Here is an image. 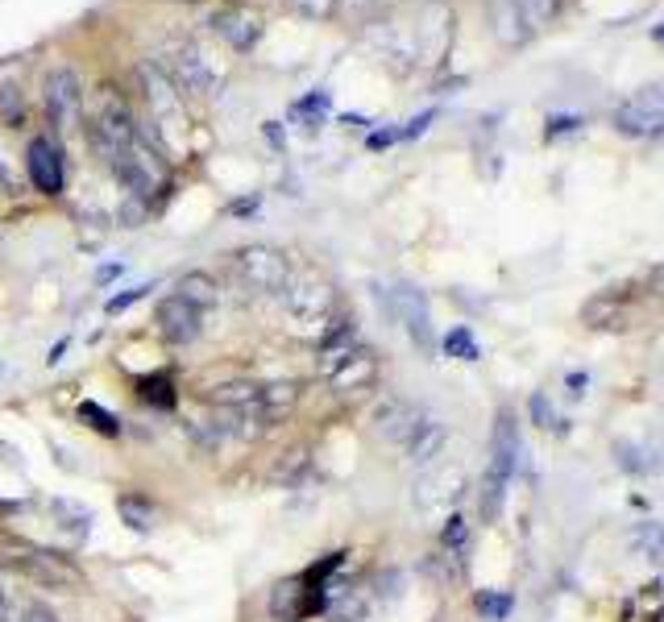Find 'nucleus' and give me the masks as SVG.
I'll list each match as a JSON object with an SVG mask.
<instances>
[{"label":"nucleus","instance_id":"obj_1","mask_svg":"<svg viewBox=\"0 0 664 622\" xmlns=\"http://www.w3.org/2000/svg\"><path fill=\"white\" fill-rule=\"evenodd\" d=\"M137 88H142V100L154 117V133L166 150H171V133L187 129V112H183V92L179 83L171 79V71L158 67L154 59H142L137 63Z\"/></svg>","mask_w":664,"mask_h":622},{"label":"nucleus","instance_id":"obj_2","mask_svg":"<svg viewBox=\"0 0 664 622\" xmlns=\"http://www.w3.org/2000/svg\"><path fill=\"white\" fill-rule=\"evenodd\" d=\"M233 270H237V278L245 282V287L258 291V295H283L287 282H291L287 253L274 249V245H262V241L233 249Z\"/></svg>","mask_w":664,"mask_h":622},{"label":"nucleus","instance_id":"obj_3","mask_svg":"<svg viewBox=\"0 0 664 622\" xmlns=\"http://www.w3.org/2000/svg\"><path fill=\"white\" fill-rule=\"evenodd\" d=\"M9 564L30 581L46 585V589H83V573L67 552H54V548H42V544H17L9 552Z\"/></svg>","mask_w":664,"mask_h":622},{"label":"nucleus","instance_id":"obj_4","mask_svg":"<svg viewBox=\"0 0 664 622\" xmlns=\"http://www.w3.org/2000/svg\"><path fill=\"white\" fill-rule=\"evenodd\" d=\"M42 104L46 121L59 133H75L83 125V79L75 67H54L42 79Z\"/></svg>","mask_w":664,"mask_h":622},{"label":"nucleus","instance_id":"obj_5","mask_svg":"<svg viewBox=\"0 0 664 622\" xmlns=\"http://www.w3.org/2000/svg\"><path fill=\"white\" fill-rule=\"evenodd\" d=\"M386 307H391V316L407 328L411 345L420 349L424 357H432L436 341H432V311H428V295L420 287H411V282H395L391 291H386Z\"/></svg>","mask_w":664,"mask_h":622},{"label":"nucleus","instance_id":"obj_6","mask_svg":"<svg viewBox=\"0 0 664 622\" xmlns=\"http://www.w3.org/2000/svg\"><path fill=\"white\" fill-rule=\"evenodd\" d=\"M615 129L623 137H664V88H644L615 108Z\"/></svg>","mask_w":664,"mask_h":622},{"label":"nucleus","instance_id":"obj_7","mask_svg":"<svg viewBox=\"0 0 664 622\" xmlns=\"http://www.w3.org/2000/svg\"><path fill=\"white\" fill-rule=\"evenodd\" d=\"M25 179L38 195H63L67 187V162H63V150L54 137H30L25 146Z\"/></svg>","mask_w":664,"mask_h":622},{"label":"nucleus","instance_id":"obj_8","mask_svg":"<svg viewBox=\"0 0 664 622\" xmlns=\"http://www.w3.org/2000/svg\"><path fill=\"white\" fill-rule=\"evenodd\" d=\"M208 25H212V34H216L220 42H229L237 54H249V50L262 42V34H266L262 13L249 9V5H220V9L208 17Z\"/></svg>","mask_w":664,"mask_h":622},{"label":"nucleus","instance_id":"obj_9","mask_svg":"<svg viewBox=\"0 0 664 622\" xmlns=\"http://www.w3.org/2000/svg\"><path fill=\"white\" fill-rule=\"evenodd\" d=\"M154 328H158V336L166 345H175V349H183V345H191V341H200V332H204V311H196L187 299H179V295H166V299H158V307H154Z\"/></svg>","mask_w":664,"mask_h":622},{"label":"nucleus","instance_id":"obj_10","mask_svg":"<svg viewBox=\"0 0 664 622\" xmlns=\"http://www.w3.org/2000/svg\"><path fill=\"white\" fill-rule=\"evenodd\" d=\"M519 452H523V444H519V419H515L511 407H498L494 428H490V465H486V473H494L498 482L511 486V477L519 469Z\"/></svg>","mask_w":664,"mask_h":622},{"label":"nucleus","instance_id":"obj_11","mask_svg":"<svg viewBox=\"0 0 664 622\" xmlns=\"http://www.w3.org/2000/svg\"><path fill=\"white\" fill-rule=\"evenodd\" d=\"M378 382V353L366 345H353L341 357L328 361V386L337 394H353V390H366Z\"/></svg>","mask_w":664,"mask_h":622},{"label":"nucleus","instance_id":"obj_12","mask_svg":"<svg viewBox=\"0 0 664 622\" xmlns=\"http://www.w3.org/2000/svg\"><path fill=\"white\" fill-rule=\"evenodd\" d=\"M428 415L415 407L411 399H399V394H386V399L374 407V432L386 440V444H407L415 436V428H420Z\"/></svg>","mask_w":664,"mask_h":622},{"label":"nucleus","instance_id":"obj_13","mask_svg":"<svg viewBox=\"0 0 664 622\" xmlns=\"http://www.w3.org/2000/svg\"><path fill=\"white\" fill-rule=\"evenodd\" d=\"M465 490H469V482L457 465H436L415 482V506L420 511H445V506H457V498Z\"/></svg>","mask_w":664,"mask_h":622},{"label":"nucleus","instance_id":"obj_14","mask_svg":"<svg viewBox=\"0 0 664 622\" xmlns=\"http://www.w3.org/2000/svg\"><path fill=\"white\" fill-rule=\"evenodd\" d=\"M287 311L299 320V324H328L332 320V287L328 282H316V278H299V282H287Z\"/></svg>","mask_w":664,"mask_h":622},{"label":"nucleus","instance_id":"obj_15","mask_svg":"<svg viewBox=\"0 0 664 622\" xmlns=\"http://www.w3.org/2000/svg\"><path fill=\"white\" fill-rule=\"evenodd\" d=\"M175 83H179V92L187 96H212L216 92V71L208 67V59H204V54L196 50V46H179L175 50V75H171Z\"/></svg>","mask_w":664,"mask_h":622},{"label":"nucleus","instance_id":"obj_16","mask_svg":"<svg viewBox=\"0 0 664 622\" xmlns=\"http://www.w3.org/2000/svg\"><path fill=\"white\" fill-rule=\"evenodd\" d=\"M299 403V382H262L258 399H254V415L262 419V428H274L283 423Z\"/></svg>","mask_w":664,"mask_h":622},{"label":"nucleus","instance_id":"obj_17","mask_svg":"<svg viewBox=\"0 0 664 622\" xmlns=\"http://www.w3.org/2000/svg\"><path fill=\"white\" fill-rule=\"evenodd\" d=\"M133 394H137V399H142L146 407H154V411H175V403H179L175 378L166 374V370H154V374L133 378Z\"/></svg>","mask_w":664,"mask_h":622},{"label":"nucleus","instance_id":"obj_18","mask_svg":"<svg viewBox=\"0 0 664 622\" xmlns=\"http://www.w3.org/2000/svg\"><path fill=\"white\" fill-rule=\"evenodd\" d=\"M445 440H449L445 423H440V419H424L403 448H407V457H411L415 465H432V461L440 457V448H445Z\"/></svg>","mask_w":664,"mask_h":622},{"label":"nucleus","instance_id":"obj_19","mask_svg":"<svg viewBox=\"0 0 664 622\" xmlns=\"http://www.w3.org/2000/svg\"><path fill=\"white\" fill-rule=\"evenodd\" d=\"M50 515H54V523H59V531L67 535L71 544L88 540L92 523H96V515L88 511V506H79V502H71V498H54V502H50Z\"/></svg>","mask_w":664,"mask_h":622},{"label":"nucleus","instance_id":"obj_20","mask_svg":"<svg viewBox=\"0 0 664 622\" xmlns=\"http://www.w3.org/2000/svg\"><path fill=\"white\" fill-rule=\"evenodd\" d=\"M117 515H121V523H125L133 535H150V531L158 527V506H154V498L137 494V490H129V494L117 498Z\"/></svg>","mask_w":664,"mask_h":622},{"label":"nucleus","instance_id":"obj_21","mask_svg":"<svg viewBox=\"0 0 664 622\" xmlns=\"http://www.w3.org/2000/svg\"><path fill=\"white\" fill-rule=\"evenodd\" d=\"M175 295L187 299L196 311H208V307L220 303V282H216L208 270H187V274L179 278V291H175Z\"/></svg>","mask_w":664,"mask_h":622},{"label":"nucleus","instance_id":"obj_22","mask_svg":"<svg viewBox=\"0 0 664 622\" xmlns=\"http://www.w3.org/2000/svg\"><path fill=\"white\" fill-rule=\"evenodd\" d=\"M254 399H258V382H245V378L216 382L204 390V403L212 407H254Z\"/></svg>","mask_w":664,"mask_h":622},{"label":"nucleus","instance_id":"obj_23","mask_svg":"<svg viewBox=\"0 0 664 622\" xmlns=\"http://www.w3.org/2000/svg\"><path fill=\"white\" fill-rule=\"evenodd\" d=\"M511 5V13L519 17V25H523V34H536V30H544V25L557 17V5L561 0H507Z\"/></svg>","mask_w":664,"mask_h":622},{"label":"nucleus","instance_id":"obj_24","mask_svg":"<svg viewBox=\"0 0 664 622\" xmlns=\"http://www.w3.org/2000/svg\"><path fill=\"white\" fill-rule=\"evenodd\" d=\"M631 548L640 552L648 564H664V523H652V519L635 523L631 527Z\"/></svg>","mask_w":664,"mask_h":622},{"label":"nucleus","instance_id":"obj_25","mask_svg":"<svg viewBox=\"0 0 664 622\" xmlns=\"http://www.w3.org/2000/svg\"><path fill=\"white\" fill-rule=\"evenodd\" d=\"M79 419L88 423V428L96 432V436H104V440H121V432H125V423L108 411V407H100V403H92V399H83L79 403Z\"/></svg>","mask_w":664,"mask_h":622},{"label":"nucleus","instance_id":"obj_26","mask_svg":"<svg viewBox=\"0 0 664 622\" xmlns=\"http://www.w3.org/2000/svg\"><path fill=\"white\" fill-rule=\"evenodd\" d=\"M440 552L453 556L457 564H465V552H469V523H465V515L453 511L445 519V527H440Z\"/></svg>","mask_w":664,"mask_h":622},{"label":"nucleus","instance_id":"obj_27","mask_svg":"<svg viewBox=\"0 0 664 622\" xmlns=\"http://www.w3.org/2000/svg\"><path fill=\"white\" fill-rule=\"evenodd\" d=\"M0 121L9 129L25 125V88L17 79H0Z\"/></svg>","mask_w":664,"mask_h":622},{"label":"nucleus","instance_id":"obj_28","mask_svg":"<svg viewBox=\"0 0 664 622\" xmlns=\"http://www.w3.org/2000/svg\"><path fill=\"white\" fill-rule=\"evenodd\" d=\"M474 610H478L482 622H503L515 610V598L507 589H478L474 593Z\"/></svg>","mask_w":664,"mask_h":622},{"label":"nucleus","instance_id":"obj_29","mask_svg":"<svg viewBox=\"0 0 664 622\" xmlns=\"http://www.w3.org/2000/svg\"><path fill=\"white\" fill-rule=\"evenodd\" d=\"M528 415H532V423H536L540 432H552V436H565L569 432V423L557 415V407H552V399H548L544 390H536L532 399H528Z\"/></svg>","mask_w":664,"mask_h":622},{"label":"nucleus","instance_id":"obj_30","mask_svg":"<svg viewBox=\"0 0 664 622\" xmlns=\"http://www.w3.org/2000/svg\"><path fill=\"white\" fill-rule=\"evenodd\" d=\"M440 349H445L449 357H457V361H478V357H482V345H478L474 328H465V324L449 328V332H445V341H440Z\"/></svg>","mask_w":664,"mask_h":622},{"label":"nucleus","instance_id":"obj_31","mask_svg":"<svg viewBox=\"0 0 664 622\" xmlns=\"http://www.w3.org/2000/svg\"><path fill=\"white\" fill-rule=\"evenodd\" d=\"M503 502H507V482H498L494 473L482 477V494H478V511L486 523H494L498 515H503Z\"/></svg>","mask_w":664,"mask_h":622},{"label":"nucleus","instance_id":"obj_32","mask_svg":"<svg viewBox=\"0 0 664 622\" xmlns=\"http://www.w3.org/2000/svg\"><path fill=\"white\" fill-rule=\"evenodd\" d=\"M586 324L590 328H623V307L615 303V299H594L590 307H586Z\"/></svg>","mask_w":664,"mask_h":622},{"label":"nucleus","instance_id":"obj_33","mask_svg":"<svg viewBox=\"0 0 664 622\" xmlns=\"http://www.w3.org/2000/svg\"><path fill=\"white\" fill-rule=\"evenodd\" d=\"M308 473V452H283V461L274 465V482H287V486H299V477Z\"/></svg>","mask_w":664,"mask_h":622},{"label":"nucleus","instance_id":"obj_34","mask_svg":"<svg viewBox=\"0 0 664 622\" xmlns=\"http://www.w3.org/2000/svg\"><path fill=\"white\" fill-rule=\"evenodd\" d=\"M328 104H332V96H328V92H312V96L295 100V104H291V112H295V117H308V129H316V125L324 121Z\"/></svg>","mask_w":664,"mask_h":622},{"label":"nucleus","instance_id":"obj_35","mask_svg":"<svg viewBox=\"0 0 664 622\" xmlns=\"http://www.w3.org/2000/svg\"><path fill=\"white\" fill-rule=\"evenodd\" d=\"M150 291H154V287H150V282H142V287H129V291L113 295V299H108V303H104V316H121V311H129L133 303H142V299H146Z\"/></svg>","mask_w":664,"mask_h":622},{"label":"nucleus","instance_id":"obj_36","mask_svg":"<svg viewBox=\"0 0 664 622\" xmlns=\"http://www.w3.org/2000/svg\"><path fill=\"white\" fill-rule=\"evenodd\" d=\"M295 13L299 17H308V21H328L332 9H337V0H291Z\"/></svg>","mask_w":664,"mask_h":622},{"label":"nucleus","instance_id":"obj_37","mask_svg":"<svg viewBox=\"0 0 664 622\" xmlns=\"http://www.w3.org/2000/svg\"><path fill=\"white\" fill-rule=\"evenodd\" d=\"M577 129H581L577 112H552V117H548V141L561 137V133H577Z\"/></svg>","mask_w":664,"mask_h":622},{"label":"nucleus","instance_id":"obj_38","mask_svg":"<svg viewBox=\"0 0 664 622\" xmlns=\"http://www.w3.org/2000/svg\"><path fill=\"white\" fill-rule=\"evenodd\" d=\"M341 5H345V13H349L353 21H366V17H374V13L386 5V0H341Z\"/></svg>","mask_w":664,"mask_h":622},{"label":"nucleus","instance_id":"obj_39","mask_svg":"<svg viewBox=\"0 0 664 622\" xmlns=\"http://www.w3.org/2000/svg\"><path fill=\"white\" fill-rule=\"evenodd\" d=\"M13 622H59V618H54V610H46V606L30 602V606H21V610L13 614Z\"/></svg>","mask_w":664,"mask_h":622},{"label":"nucleus","instance_id":"obj_40","mask_svg":"<svg viewBox=\"0 0 664 622\" xmlns=\"http://www.w3.org/2000/svg\"><path fill=\"white\" fill-rule=\"evenodd\" d=\"M395 141H403V129H378L366 137V146L370 150H386V146H395Z\"/></svg>","mask_w":664,"mask_h":622},{"label":"nucleus","instance_id":"obj_41","mask_svg":"<svg viewBox=\"0 0 664 622\" xmlns=\"http://www.w3.org/2000/svg\"><path fill=\"white\" fill-rule=\"evenodd\" d=\"M262 208V195H245V200H233L229 204V216H254Z\"/></svg>","mask_w":664,"mask_h":622},{"label":"nucleus","instance_id":"obj_42","mask_svg":"<svg viewBox=\"0 0 664 622\" xmlns=\"http://www.w3.org/2000/svg\"><path fill=\"white\" fill-rule=\"evenodd\" d=\"M432 121H436V112H420V117H415V121H407V129H403V141H407V137H420V133H424Z\"/></svg>","mask_w":664,"mask_h":622},{"label":"nucleus","instance_id":"obj_43","mask_svg":"<svg viewBox=\"0 0 664 622\" xmlns=\"http://www.w3.org/2000/svg\"><path fill=\"white\" fill-rule=\"evenodd\" d=\"M0 461H5V465H13V469H25V461L17 457V448H9L5 440H0Z\"/></svg>","mask_w":664,"mask_h":622},{"label":"nucleus","instance_id":"obj_44","mask_svg":"<svg viewBox=\"0 0 664 622\" xmlns=\"http://www.w3.org/2000/svg\"><path fill=\"white\" fill-rule=\"evenodd\" d=\"M63 353H67V341H59V345H54V349H50V357H46V361H50V365H54V361H63Z\"/></svg>","mask_w":664,"mask_h":622},{"label":"nucleus","instance_id":"obj_45","mask_svg":"<svg viewBox=\"0 0 664 622\" xmlns=\"http://www.w3.org/2000/svg\"><path fill=\"white\" fill-rule=\"evenodd\" d=\"M569 386H573V394H581V386H586V374H569Z\"/></svg>","mask_w":664,"mask_h":622},{"label":"nucleus","instance_id":"obj_46","mask_svg":"<svg viewBox=\"0 0 664 622\" xmlns=\"http://www.w3.org/2000/svg\"><path fill=\"white\" fill-rule=\"evenodd\" d=\"M117 274H121V266H104V270H100V282H108V278H117Z\"/></svg>","mask_w":664,"mask_h":622},{"label":"nucleus","instance_id":"obj_47","mask_svg":"<svg viewBox=\"0 0 664 622\" xmlns=\"http://www.w3.org/2000/svg\"><path fill=\"white\" fill-rule=\"evenodd\" d=\"M13 179H9V171H5V162H0V187H9Z\"/></svg>","mask_w":664,"mask_h":622},{"label":"nucleus","instance_id":"obj_48","mask_svg":"<svg viewBox=\"0 0 664 622\" xmlns=\"http://www.w3.org/2000/svg\"><path fill=\"white\" fill-rule=\"evenodd\" d=\"M652 38H656V42L664 46V25H656V30H652Z\"/></svg>","mask_w":664,"mask_h":622}]
</instances>
